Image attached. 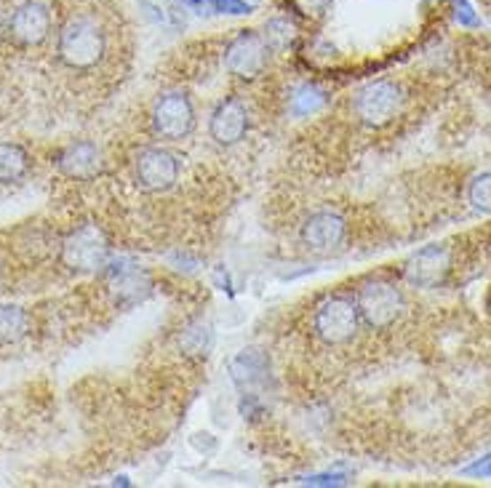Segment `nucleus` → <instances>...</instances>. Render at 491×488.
I'll list each match as a JSON object with an SVG mask.
<instances>
[{"instance_id": "1", "label": "nucleus", "mask_w": 491, "mask_h": 488, "mask_svg": "<svg viewBox=\"0 0 491 488\" xmlns=\"http://www.w3.org/2000/svg\"><path fill=\"white\" fill-rule=\"evenodd\" d=\"M57 54H59V62L70 70H78V73L94 70L97 65H102L107 54L105 28L89 14L70 17L59 30Z\"/></svg>"}, {"instance_id": "2", "label": "nucleus", "mask_w": 491, "mask_h": 488, "mask_svg": "<svg viewBox=\"0 0 491 488\" xmlns=\"http://www.w3.org/2000/svg\"><path fill=\"white\" fill-rule=\"evenodd\" d=\"M110 238L94 222H86L65 235L59 246V259L73 272H97L110 259Z\"/></svg>"}, {"instance_id": "3", "label": "nucleus", "mask_w": 491, "mask_h": 488, "mask_svg": "<svg viewBox=\"0 0 491 488\" xmlns=\"http://www.w3.org/2000/svg\"><path fill=\"white\" fill-rule=\"evenodd\" d=\"M360 320L368 328H390L395 320H400L403 310H406V299L400 294V288H395L387 280H368L358 288L355 296Z\"/></svg>"}, {"instance_id": "4", "label": "nucleus", "mask_w": 491, "mask_h": 488, "mask_svg": "<svg viewBox=\"0 0 491 488\" xmlns=\"http://www.w3.org/2000/svg\"><path fill=\"white\" fill-rule=\"evenodd\" d=\"M403 107V91L392 81H371L366 83L352 102L358 121L368 129L387 126Z\"/></svg>"}, {"instance_id": "5", "label": "nucleus", "mask_w": 491, "mask_h": 488, "mask_svg": "<svg viewBox=\"0 0 491 488\" xmlns=\"http://www.w3.org/2000/svg\"><path fill=\"white\" fill-rule=\"evenodd\" d=\"M313 326L326 344H347L360 326L358 304L347 296H329L318 304Z\"/></svg>"}, {"instance_id": "6", "label": "nucleus", "mask_w": 491, "mask_h": 488, "mask_svg": "<svg viewBox=\"0 0 491 488\" xmlns=\"http://www.w3.org/2000/svg\"><path fill=\"white\" fill-rule=\"evenodd\" d=\"M195 129V107L185 91H166L153 107V131L166 142H179Z\"/></svg>"}, {"instance_id": "7", "label": "nucleus", "mask_w": 491, "mask_h": 488, "mask_svg": "<svg viewBox=\"0 0 491 488\" xmlns=\"http://www.w3.org/2000/svg\"><path fill=\"white\" fill-rule=\"evenodd\" d=\"M267 62H270V43H267V38H262L254 30L238 33L225 51V67L241 81L259 78L265 73Z\"/></svg>"}, {"instance_id": "8", "label": "nucleus", "mask_w": 491, "mask_h": 488, "mask_svg": "<svg viewBox=\"0 0 491 488\" xmlns=\"http://www.w3.org/2000/svg\"><path fill=\"white\" fill-rule=\"evenodd\" d=\"M51 33V14L38 0H28V4L17 6L9 14L6 22V35L14 46L20 49H33L41 46Z\"/></svg>"}, {"instance_id": "9", "label": "nucleus", "mask_w": 491, "mask_h": 488, "mask_svg": "<svg viewBox=\"0 0 491 488\" xmlns=\"http://www.w3.org/2000/svg\"><path fill=\"white\" fill-rule=\"evenodd\" d=\"M451 272V248L446 243H430L408 256L403 278L416 288H438Z\"/></svg>"}, {"instance_id": "10", "label": "nucleus", "mask_w": 491, "mask_h": 488, "mask_svg": "<svg viewBox=\"0 0 491 488\" xmlns=\"http://www.w3.org/2000/svg\"><path fill=\"white\" fill-rule=\"evenodd\" d=\"M137 182L150 193H166L179 179V161L163 147H145L134 161Z\"/></svg>"}, {"instance_id": "11", "label": "nucleus", "mask_w": 491, "mask_h": 488, "mask_svg": "<svg viewBox=\"0 0 491 488\" xmlns=\"http://www.w3.org/2000/svg\"><path fill=\"white\" fill-rule=\"evenodd\" d=\"M299 235H302L305 248H310L313 254H329V251L342 246V240L347 235V224L334 211H318L302 224Z\"/></svg>"}, {"instance_id": "12", "label": "nucleus", "mask_w": 491, "mask_h": 488, "mask_svg": "<svg viewBox=\"0 0 491 488\" xmlns=\"http://www.w3.org/2000/svg\"><path fill=\"white\" fill-rule=\"evenodd\" d=\"M249 131V115L246 107L238 99H225L217 105V110L211 113L209 121V134L217 145L222 147H233L238 145Z\"/></svg>"}, {"instance_id": "13", "label": "nucleus", "mask_w": 491, "mask_h": 488, "mask_svg": "<svg viewBox=\"0 0 491 488\" xmlns=\"http://www.w3.org/2000/svg\"><path fill=\"white\" fill-rule=\"evenodd\" d=\"M57 166L70 179H94L102 171V150L94 142H86V139L73 142L59 153Z\"/></svg>"}, {"instance_id": "14", "label": "nucleus", "mask_w": 491, "mask_h": 488, "mask_svg": "<svg viewBox=\"0 0 491 488\" xmlns=\"http://www.w3.org/2000/svg\"><path fill=\"white\" fill-rule=\"evenodd\" d=\"M30 171V153L22 145L0 142V185L25 179Z\"/></svg>"}, {"instance_id": "15", "label": "nucleus", "mask_w": 491, "mask_h": 488, "mask_svg": "<svg viewBox=\"0 0 491 488\" xmlns=\"http://www.w3.org/2000/svg\"><path fill=\"white\" fill-rule=\"evenodd\" d=\"M113 291L118 299H129L137 302L150 291V275L139 267H123V270H113Z\"/></svg>"}, {"instance_id": "16", "label": "nucleus", "mask_w": 491, "mask_h": 488, "mask_svg": "<svg viewBox=\"0 0 491 488\" xmlns=\"http://www.w3.org/2000/svg\"><path fill=\"white\" fill-rule=\"evenodd\" d=\"M30 331V318L22 307L0 304V344H17Z\"/></svg>"}, {"instance_id": "17", "label": "nucleus", "mask_w": 491, "mask_h": 488, "mask_svg": "<svg viewBox=\"0 0 491 488\" xmlns=\"http://www.w3.org/2000/svg\"><path fill=\"white\" fill-rule=\"evenodd\" d=\"M187 9L195 14H227V17H243L251 14L254 6L249 0H182Z\"/></svg>"}, {"instance_id": "18", "label": "nucleus", "mask_w": 491, "mask_h": 488, "mask_svg": "<svg viewBox=\"0 0 491 488\" xmlns=\"http://www.w3.org/2000/svg\"><path fill=\"white\" fill-rule=\"evenodd\" d=\"M326 91L323 89H318V86H313V83H305V86H299L294 94H291V102H289V110H291V115H297V118H307V115H313V113H318L323 105H326Z\"/></svg>"}, {"instance_id": "19", "label": "nucleus", "mask_w": 491, "mask_h": 488, "mask_svg": "<svg viewBox=\"0 0 491 488\" xmlns=\"http://www.w3.org/2000/svg\"><path fill=\"white\" fill-rule=\"evenodd\" d=\"M265 371H267V360L257 350H243L233 363V376H235L238 384H243V382L254 384L257 379L265 376Z\"/></svg>"}, {"instance_id": "20", "label": "nucleus", "mask_w": 491, "mask_h": 488, "mask_svg": "<svg viewBox=\"0 0 491 488\" xmlns=\"http://www.w3.org/2000/svg\"><path fill=\"white\" fill-rule=\"evenodd\" d=\"M467 201L472 203L475 211L491 214V171L472 177V182L467 187Z\"/></svg>"}, {"instance_id": "21", "label": "nucleus", "mask_w": 491, "mask_h": 488, "mask_svg": "<svg viewBox=\"0 0 491 488\" xmlns=\"http://www.w3.org/2000/svg\"><path fill=\"white\" fill-rule=\"evenodd\" d=\"M182 344H185L193 355H206V350L211 347V331H209V326L198 323V326L187 328V334L182 336Z\"/></svg>"}, {"instance_id": "22", "label": "nucleus", "mask_w": 491, "mask_h": 488, "mask_svg": "<svg viewBox=\"0 0 491 488\" xmlns=\"http://www.w3.org/2000/svg\"><path fill=\"white\" fill-rule=\"evenodd\" d=\"M267 43L270 49H289V43L294 41V28L286 20H273L267 25Z\"/></svg>"}, {"instance_id": "23", "label": "nucleus", "mask_w": 491, "mask_h": 488, "mask_svg": "<svg viewBox=\"0 0 491 488\" xmlns=\"http://www.w3.org/2000/svg\"><path fill=\"white\" fill-rule=\"evenodd\" d=\"M302 485H347L350 475L344 472H318V475H307L299 480Z\"/></svg>"}, {"instance_id": "24", "label": "nucleus", "mask_w": 491, "mask_h": 488, "mask_svg": "<svg viewBox=\"0 0 491 488\" xmlns=\"http://www.w3.org/2000/svg\"><path fill=\"white\" fill-rule=\"evenodd\" d=\"M451 4H454V20H456L462 28H478V25H480L478 14L472 12V6L467 4V0H451Z\"/></svg>"}, {"instance_id": "25", "label": "nucleus", "mask_w": 491, "mask_h": 488, "mask_svg": "<svg viewBox=\"0 0 491 488\" xmlns=\"http://www.w3.org/2000/svg\"><path fill=\"white\" fill-rule=\"evenodd\" d=\"M459 475H467V477H491V453H483L472 464L462 467Z\"/></svg>"}, {"instance_id": "26", "label": "nucleus", "mask_w": 491, "mask_h": 488, "mask_svg": "<svg viewBox=\"0 0 491 488\" xmlns=\"http://www.w3.org/2000/svg\"><path fill=\"white\" fill-rule=\"evenodd\" d=\"M0 278H4V262H0Z\"/></svg>"}]
</instances>
